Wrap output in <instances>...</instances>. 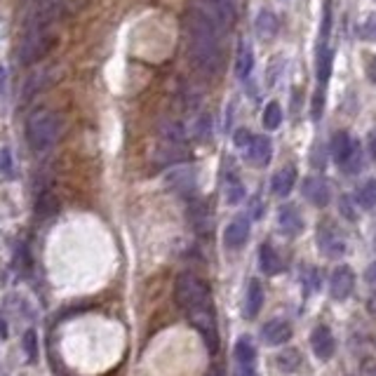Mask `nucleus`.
Here are the masks:
<instances>
[{
    "mask_svg": "<svg viewBox=\"0 0 376 376\" xmlns=\"http://www.w3.org/2000/svg\"><path fill=\"white\" fill-rule=\"evenodd\" d=\"M174 299L179 308L188 316V322L200 332L207 348L217 353L219 348V327L214 313V299L207 282L195 273H181L174 282Z\"/></svg>",
    "mask_w": 376,
    "mask_h": 376,
    "instance_id": "nucleus-1",
    "label": "nucleus"
},
{
    "mask_svg": "<svg viewBox=\"0 0 376 376\" xmlns=\"http://www.w3.org/2000/svg\"><path fill=\"white\" fill-rule=\"evenodd\" d=\"M188 52L200 71L207 76H217L224 66V50H221V28L212 24L198 10L188 17Z\"/></svg>",
    "mask_w": 376,
    "mask_h": 376,
    "instance_id": "nucleus-2",
    "label": "nucleus"
},
{
    "mask_svg": "<svg viewBox=\"0 0 376 376\" xmlns=\"http://www.w3.org/2000/svg\"><path fill=\"white\" fill-rule=\"evenodd\" d=\"M61 132H64V120L54 111H35L28 115L26 127H24L26 144L35 156L50 153L61 139Z\"/></svg>",
    "mask_w": 376,
    "mask_h": 376,
    "instance_id": "nucleus-3",
    "label": "nucleus"
},
{
    "mask_svg": "<svg viewBox=\"0 0 376 376\" xmlns=\"http://www.w3.org/2000/svg\"><path fill=\"white\" fill-rule=\"evenodd\" d=\"M50 45H52L50 24L31 15L26 28H24L22 40H19V50H17V59H19V64L22 66L35 64L42 54L50 50Z\"/></svg>",
    "mask_w": 376,
    "mask_h": 376,
    "instance_id": "nucleus-4",
    "label": "nucleus"
},
{
    "mask_svg": "<svg viewBox=\"0 0 376 376\" xmlns=\"http://www.w3.org/2000/svg\"><path fill=\"white\" fill-rule=\"evenodd\" d=\"M318 245H320V252L329 259L343 256V252H346V240H343V236L338 233V228L332 224V221H322V224H320Z\"/></svg>",
    "mask_w": 376,
    "mask_h": 376,
    "instance_id": "nucleus-5",
    "label": "nucleus"
},
{
    "mask_svg": "<svg viewBox=\"0 0 376 376\" xmlns=\"http://www.w3.org/2000/svg\"><path fill=\"white\" fill-rule=\"evenodd\" d=\"M236 362H238V376H259L256 348L250 336H240L236 341Z\"/></svg>",
    "mask_w": 376,
    "mask_h": 376,
    "instance_id": "nucleus-6",
    "label": "nucleus"
},
{
    "mask_svg": "<svg viewBox=\"0 0 376 376\" xmlns=\"http://www.w3.org/2000/svg\"><path fill=\"white\" fill-rule=\"evenodd\" d=\"M355 273L348 266H338L329 277V297L334 301H346L353 294Z\"/></svg>",
    "mask_w": 376,
    "mask_h": 376,
    "instance_id": "nucleus-7",
    "label": "nucleus"
},
{
    "mask_svg": "<svg viewBox=\"0 0 376 376\" xmlns=\"http://www.w3.org/2000/svg\"><path fill=\"white\" fill-rule=\"evenodd\" d=\"M311 348H313V353H316L318 360H332L336 353V338L334 334H332V329L327 325H320L313 329V334H311Z\"/></svg>",
    "mask_w": 376,
    "mask_h": 376,
    "instance_id": "nucleus-8",
    "label": "nucleus"
},
{
    "mask_svg": "<svg viewBox=\"0 0 376 376\" xmlns=\"http://www.w3.org/2000/svg\"><path fill=\"white\" fill-rule=\"evenodd\" d=\"M261 338L268 346H282L292 338V325L285 318H273L261 327Z\"/></svg>",
    "mask_w": 376,
    "mask_h": 376,
    "instance_id": "nucleus-9",
    "label": "nucleus"
},
{
    "mask_svg": "<svg viewBox=\"0 0 376 376\" xmlns=\"http://www.w3.org/2000/svg\"><path fill=\"white\" fill-rule=\"evenodd\" d=\"M301 190H304V198L316 207H327L332 200V188L322 177H308Z\"/></svg>",
    "mask_w": 376,
    "mask_h": 376,
    "instance_id": "nucleus-10",
    "label": "nucleus"
},
{
    "mask_svg": "<svg viewBox=\"0 0 376 376\" xmlns=\"http://www.w3.org/2000/svg\"><path fill=\"white\" fill-rule=\"evenodd\" d=\"M277 228L289 238L301 236V231H304V219H301L299 209L294 205H282L277 209Z\"/></svg>",
    "mask_w": 376,
    "mask_h": 376,
    "instance_id": "nucleus-11",
    "label": "nucleus"
},
{
    "mask_svg": "<svg viewBox=\"0 0 376 376\" xmlns=\"http://www.w3.org/2000/svg\"><path fill=\"white\" fill-rule=\"evenodd\" d=\"M250 240V221L245 217L233 219L224 231V245L228 250H243Z\"/></svg>",
    "mask_w": 376,
    "mask_h": 376,
    "instance_id": "nucleus-12",
    "label": "nucleus"
},
{
    "mask_svg": "<svg viewBox=\"0 0 376 376\" xmlns=\"http://www.w3.org/2000/svg\"><path fill=\"white\" fill-rule=\"evenodd\" d=\"M270 156H273V144H270L268 137H254L252 144L245 149V160L254 167H266L270 163Z\"/></svg>",
    "mask_w": 376,
    "mask_h": 376,
    "instance_id": "nucleus-13",
    "label": "nucleus"
},
{
    "mask_svg": "<svg viewBox=\"0 0 376 376\" xmlns=\"http://www.w3.org/2000/svg\"><path fill=\"white\" fill-rule=\"evenodd\" d=\"M33 212H35V219H40V221L57 217L59 214V198L52 193L50 188H40L38 193H35Z\"/></svg>",
    "mask_w": 376,
    "mask_h": 376,
    "instance_id": "nucleus-14",
    "label": "nucleus"
},
{
    "mask_svg": "<svg viewBox=\"0 0 376 376\" xmlns=\"http://www.w3.org/2000/svg\"><path fill=\"white\" fill-rule=\"evenodd\" d=\"M360 149V146L355 144L353 137H350L348 132H336L334 134V139H332V146H329V151H332V158L336 160V165H346L348 163V158L353 156V153Z\"/></svg>",
    "mask_w": 376,
    "mask_h": 376,
    "instance_id": "nucleus-15",
    "label": "nucleus"
},
{
    "mask_svg": "<svg viewBox=\"0 0 376 376\" xmlns=\"http://www.w3.org/2000/svg\"><path fill=\"white\" fill-rule=\"evenodd\" d=\"M294 183H297V167L294 165H287V167H280L273 174V181H270V190L277 198H285V195L292 193Z\"/></svg>",
    "mask_w": 376,
    "mask_h": 376,
    "instance_id": "nucleus-16",
    "label": "nucleus"
},
{
    "mask_svg": "<svg viewBox=\"0 0 376 376\" xmlns=\"http://www.w3.org/2000/svg\"><path fill=\"white\" fill-rule=\"evenodd\" d=\"M263 308V287L259 280L247 282V292H245V318H256Z\"/></svg>",
    "mask_w": 376,
    "mask_h": 376,
    "instance_id": "nucleus-17",
    "label": "nucleus"
},
{
    "mask_svg": "<svg viewBox=\"0 0 376 376\" xmlns=\"http://www.w3.org/2000/svg\"><path fill=\"white\" fill-rule=\"evenodd\" d=\"M254 28H256V35L261 40H273L275 35H277V31H280V22H277L275 12H270V10H261V12H259Z\"/></svg>",
    "mask_w": 376,
    "mask_h": 376,
    "instance_id": "nucleus-18",
    "label": "nucleus"
},
{
    "mask_svg": "<svg viewBox=\"0 0 376 376\" xmlns=\"http://www.w3.org/2000/svg\"><path fill=\"white\" fill-rule=\"evenodd\" d=\"M259 268L263 270L266 275H280L282 273V259L277 254V250L273 245H261L259 250Z\"/></svg>",
    "mask_w": 376,
    "mask_h": 376,
    "instance_id": "nucleus-19",
    "label": "nucleus"
},
{
    "mask_svg": "<svg viewBox=\"0 0 376 376\" xmlns=\"http://www.w3.org/2000/svg\"><path fill=\"white\" fill-rule=\"evenodd\" d=\"M252 69H254V52H252L250 42H240L238 45V54H236V76L240 80H247L252 76Z\"/></svg>",
    "mask_w": 376,
    "mask_h": 376,
    "instance_id": "nucleus-20",
    "label": "nucleus"
},
{
    "mask_svg": "<svg viewBox=\"0 0 376 376\" xmlns=\"http://www.w3.org/2000/svg\"><path fill=\"white\" fill-rule=\"evenodd\" d=\"M332 64H334V52L329 47H318L316 73H318V90L327 88V80L332 76Z\"/></svg>",
    "mask_w": 376,
    "mask_h": 376,
    "instance_id": "nucleus-21",
    "label": "nucleus"
},
{
    "mask_svg": "<svg viewBox=\"0 0 376 376\" xmlns=\"http://www.w3.org/2000/svg\"><path fill=\"white\" fill-rule=\"evenodd\" d=\"M355 202H357V207H362V209L376 207V179H367V181L357 188Z\"/></svg>",
    "mask_w": 376,
    "mask_h": 376,
    "instance_id": "nucleus-22",
    "label": "nucleus"
},
{
    "mask_svg": "<svg viewBox=\"0 0 376 376\" xmlns=\"http://www.w3.org/2000/svg\"><path fill=\"white\" fill-rule=\"evenodd\" d=\"M167 183L172 188H177V190H190V188H195V172L193 170H174V172H170V177H167Z\"/></svg>",
    "mask_w": 376,
    "mask_h": 376,
    "instance_id": "nucleus-23",
    "label": "nucleus"
},
{
    "mask_svg": "<svg viewBox=\"0 0 376 376\" xmlns=\"http://www.w3.org/2000/svg\"><path fill=\"white\" fill-rule=\"evenodd\" d=\"M263 127L268 129V132H273V129H277L282 125V108H280V104L277 101H270L266 104V108H263Z\"/></svg>",
    "mask_w": 376,
    "mask_h": 376,
    "instance_id": "nucleus-24",
    "label": "nucleus"
},
{
    "mask_svg": "<svg viewBox=\"0 0 376 376\" xmlns=\"http://www.w3.org/2000/svg\"><path fill=\"white\" fill-rule=\"evenodd\" d=\"M277 367L282 369V372H297V369L301 367V355H299V350H294V348H287V350H282L280 355H277Z\"/></svg>",
    "mask_w": 376,
    "mask_h": 376,
    "instance_id": "nucleus-25",
    "label": "nucleus"
},
{
    "mask_svg": "<svg viewBox=\"0 0 376 376\" xmlns=\"http://www.w3.org/2000/svg\"><path fill=\"white\" fill-rule=\"evenodd\" d=\"M24 353H26V360L31 365H35L40 357V346H38V334H35V329H28L26 334H24Z\"/></svg>",
    "mask_w": 376,
    "mask_h": 376,
    "instance_id": "nucleus-26",
    "label": "nucleus"
},
{
    "mask_svg": "<svg viewBox=\"0 0 376 376\" xmlns=\"http://www.w3.org/2000/svg\"><path fill=\"white\" fill-rule=\"evenodd\" d=\"M243 195H245L243 183H240L236 177H231L228 179V186H226V200L231 202V205H238V202L243 200Z\"/></svg>",
    "mask_w": 376,
    "mask_h": 376,
    "instance_id": "nucleus-27",
    "label": "nucleus"
},
{
    "mask_svg": "<svg viewBox=\"0 0 376 376\" xmlns=\"http://www.w3.org/2000/svg\"><path fill=\"white\" fill-rule=\"evenodd\" d=\"M0 174H3L5 179L15 177V158H12V151L10 149L0 151Z\"/></svg>",
    "mask_w": 376,
    "mask_h": 376,
    "instance_id": "nucleus-28",
    "label": "nucleus"
},
{
    "mask_svg": "<svg viewBox=\"0 0 376 376\" xmlns=\"http://www.w3.org/2000/svg\"><path fill=\"white\" fill-rule=\"evenodd\" d=\"M360 38L362 40H369V42H376V15H372L360 26Z\"/></svg>",
    "mask_w": 376,
    "mask_h": 376,
    "instance_id": "nucleus-29",
    "label": "nucleus"
},
{
    "mask_svg": "<svg viewBox=\"0 0 376 376\" xmlns=\"http://www.w3.org/2000/svg\"><path fill=\"white\" fill-rule=\"evenodd\" d=\"M252 139H254V134L250 132V129H238L236 137H233V141H236V146H240V149H247V146L252 144Z\"/></svg>",
    "mask_w": 376,
    "mask_h": 376,
    "instance_id": "nucleus-30",
    "label": "nucleus"
},
{
    "mask_svg": "<svg viewBox=\"0 0 376 376\" xmlns=\"http://www.w3.org/2000/svg\"><path fill=\"white\" fill-rule=\"evenodd\" d=\"M365 280H367L372 287H376V261L369 263V268H367V273H365Z\"/></svg>",
    "mask_w": 376,
    "mask_h": 376,
    "instance_id": "nucleus-31",
    "label": "nucleus"
},
{
    "mask_svg": "<svg viewBox=\"0 0 376 376\" xmlns=\"http://www.w3.org/2000/svg\"><path fill=\"white\" fill-rule=\"evenodd\" d=\"M5 85H8V71H5V66L0 64V95L5 92Z\"/></svg>",
    "mask_w": 376,
    "mask_h": 376,
    "instance_id": "nucleus-32",
    "label": "nucleus"
},
{
    "mask_svg": "<svg viewBox=\"0 0 376 376\" xmlns=\"http://www.w3.org/2000/svg\"><path fill=\"white\" fill-rule=\"evenodd\" d=\"M369 153H372V158L376 160V129L369 134Z\"/></svg>",
    "mask_w": 376,
    "mask_h": 376,
    "instance_id": "nucleus-33",
    "label": "nucleus"
},
{
    "mask_svg": "<svg viewBox=\"0 0 376 376\" xmlns=\"http://www.w3.org/2000/svg\"><path fill=\"white\" fill-rule=\"evenodd\" d=\"M365 376H376V365L372 360H369V365H367V369H365Z\"/></svg>",
    "mask_w": 376,
    "mask_h": 376,
    "instance_id": "nucleus-34",
    "label": "nucleus"
},
{
    "mask_svg": "<svg viewBox=\"0 0 376 376\" xmlns=\"http://www.w3.org/2000/svg\"><path fill=\"white\" fill-rule=\"evenodd\" d=\"M214 3H224V5H236V0H214Z\"/></svg>",
    "mask_w": 376,
    "mask_h": 376,
    "instance_id": "nucleus-35",
    "label": "nucleus"
}]
</instances>
